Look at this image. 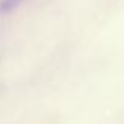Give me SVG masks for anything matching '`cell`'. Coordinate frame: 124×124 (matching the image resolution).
I'll return each mask as SVG.
<instances>
[{
    "instance_id": "6da1fadb",
    "label": "cell",
    "mask_w": 124,
    "mask_h": 124,
    "mask_svg": "<svg viewBox=\"0 0 124 124\" xmlns=\"http://www.w3.org/2000/svg\"><path fill=\"white\" fill-rule=\"evenodd\" d=\"M22 0H0V14H6L11 13L13 9H16L21 5Z\"/></svg>"
}]
</instances>
